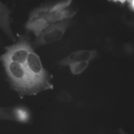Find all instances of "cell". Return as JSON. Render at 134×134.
<instances>
[{
  "instance_id": "obj_1",
  "label": "cell",
  "mask_w": 134,
  "mask_h": 134,
  "mask_svg": "<svg viewBox=\"0 0 134 134\" xmlns=\"http://www.w3.org/2000/svg\"><path fill=\"white\" fill-rule=\"evenodd\" d=\"M71 3V0L62 1L35 8L25 24L26 29L37 37L51 24L70 19L76 13L70 7Z\"/></svg>"
},
{
  "instance_id": "obj_2",
  "label": "cell",
  "mask_w": 134,
  "mask_h": 134,
  "mask_svg": "<svg viewBox=\"0 0 134 134\" xmlns=\"http://www.w3.org/2000/svg\"><path fill=\"white\" fill-rule=\"evenodd\" d=\"M26 66L37 94L53 89L52 75L43 67L39 56L33 49L28 55Z\"/></svg>"
},
{
  "instance_id": "obj_3",
  "label": "cell",
  "mask_w": 134,
  "mask_h": 134,
  "mask_svg": "<svg viewBox=\"0 0 134 134\" xmlns=\"http://www.w3.org/2000/svg\"><path fill=\"white\" fill-rule=\"evenodd\" d=\"M2 62L11 83L15 89L22 96L35 95L25 64L11 61Z\"/></svg>"
},
{
  "instance_id": "obj_4",
  "label": "cell",
  "mask_w": 134,
  "mask_h": 134,
  "mask_svg": "<svg viewBox=\"0 0 134 134\" xmlns=\"http://www.w3.org/2000/svg\"><path fill=\"white\" fill-rule=\"evenodd\" d=\"M70 19L54 23L44 29L33 41L34 48L51 44L62 38L70 24Z\"/></svg>"
},
{
  "instance_id": "obj_5",
  "label": "cell",
  "mask_w": 134,
  "mask_h": 134,
  "mask_svg": "<svg viewBox=\"0 0 134 134\" xmlns=\"http://www.w3.org/2000/svg\"><path fill=\"white\" fill-rule=\"evenodd\" d=\"M32 49L29 40L23 39L7 47L6 52L0 58L2 62H15L24 65L27 62L28 55Z\"/></svg>"
},
{
  "instance_id": "obj_6",
  "label": "cell",
  "mask_w": 134,
  "mask_h": 134,
  "mask_svg": "<svg viewBox=\"0 0 134 134\" xmlns=\"http://www.w3.org/2000/svg\"><path fill=\"white\" fill-rule=\"evenodd\" d=\"M30 118L29 112L25 107L18 106L13 108H0V119L27 123L29 122Z\"/></svg>"
},
{
  "instance_id": "obj_7",
  "label": "cell",
  "mask_w": 134,
  "mask_h": 134,
  "mask_svg": "<svg viewBox=\"0 0 134 134\" xmlns=\"http://www.w3.org/2000/svg\"><path fill=\"white\" fill-rule=\"evenodd\" d=\"M95 55L94 52L92 51H78L70 53L68 56L60 60L59 64L60 66H65L74 62H89L94 58Z\"/></svg>"
},
{
  "instance_id": "obj_8",
  "label": "cell",
  "mask_w": 134,
  "mask_h": 134,
  "mask_svg": "<svg viewBox=\"0 0 134 134\" xmlns=\"http://www.w3.org/2000/svg\"><path fill=\"white\" fill-rule=\"evenodd\" d=\"M10 10L6 5L0 1V29L9 37H14L10 25Z\"/></svg>"
},
{
  "instance_id": "obj_9",
  "label": "cell",
  "mask_w": 134,
  "mask_h": 134,
  "mask_svg": "<svg viewBox=\"0 0 134 134\" xmlns=\"http://www.w3.org/2000/svg\"><path fill=\"white\" fill-rule=\"evenodd\" d=\"M88 62H81L70 63L67 66L69 67L73 74L77 75L83 72L88 66Z\"/></svg>"
},
{
  "instance_id": "obj_10",
  "label": "cell",
  "mask_w": 134,
  "mask_h": 134,
  "mask_svg": "<svg viewBox=\"0 0 134 134\" xmlns=\"http://www.w3.org/2000/svg\"><path fill=\"white\" fill-rule=\"evenodd\" d=\"M57 98L59 100L63 102H68L71 99L70 94L65 91H62L59 93Z\"/></svg>"
},
{
  "instance_id": "obj_11",
  "label": "cell",
  "mask_w": 134,
  "mask_h": 134,
  "mask_svg": "<svg viewBox=\"0 0 134 134\" xmlns=\"http://www.w3.org/2000/svg\"><path fill=\"white\" fill-rule=\"evenodd\" d=\"M119 132L120 134H127L124 132L121 128H120L119 129Z\"/></svg>"
}]
</instances>
